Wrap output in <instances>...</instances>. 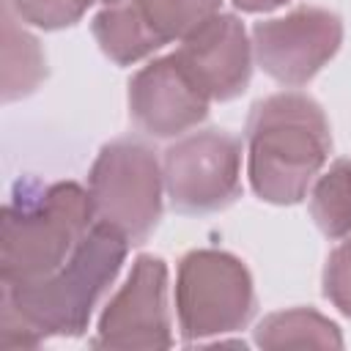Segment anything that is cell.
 I'll return each instance as SVG.
<instances>
[{"label":"cell","instance_id":"obj_1","mask_svg":"<svg viewBox=\"0 0 351 351\" xmlns=\"http://www.w3.org/2000/svg\"><path fill=\"white\" fill-rule=\"evenodd\" d=\"M126 252L129 241L121 233L93 222L60 269L33 282H3V348H33L49 335H82L93 310L115 282Z\"/></svg>","mask_w":351,"mask_h":351},{"label":"cell","instance_id":"obj_2","mask_svg":"<svg viewBox=\"0 0 351 351\" xmlns=\"http://www.w3.org/2000/svg\"><path fill=\"white\" fill-rule=\"evenodd\" d=\"M332 151L329 121L299 90L271 93L247 118V176L255 195L274 206L299 203Z\"/></svg>","mask_w":351,"mask_h":351},{"label":"cell","instance_id":"obj_3","mask_svg":"<svg viewBox=\"0 0 351 351\" xmlns=\"http://www.w3.org/2000/svg\"><path fill=\"white\" fill-rule=\"evenodd\" d=\"M88 189L74 181H16L3 206L0 277L5 285L33 282L60 269L93 228Z\"/></svg>","mask_w":351,"mask_h":351},{"label":"cell","instance_id":"obj_4","mask_svg":"<svg viewBox=\"0 0 351 351\" xmlns=\"http://www.w3.org/2000/svg\"><path fill=\"white\" fill-rule=\"evenodd\" d=\"M93 219L121 233L129 244H143L162 219L165 173L143 140L121 137L93 159L88 173Z\"/></svg>","mask_w":351,"mask_h":351},{"label":"cell","instance_id":"obj_5","mask_svg":"<svg viewBox=\"0 0 351 351\" xmlns=\"http://www.w3.org/2000/svg\"><path fill=\"white\" fill-rule=\"evenodd\" d=\"M255 313L247 266L225 250H192L176 271V315L186 343L244 329Z\"/></svg>","mask_w":351,"mask_h":351},{"label":"cell","instance_id":"obj_6","mask_svg":"<svg viewBox=\"0 0 351 351\" xmlns=\"http://www.w3.org/2000/svg\"><path fill=\"white\" fill-rule=\"evenodd\" d=\"M165 192L181 214H214L241 192V140L225 129L181 134L162 156Z\"/></svg>","mask_w":351,"mask_h":351},{"label":"cell","instance_id":"obj_7","mask_svg":"<svg viewBox=\"0 0 351 351\" xmlns=\"http://www.w3.org/2000/svg\"><path fill=\"white\" fill-rule=\"evenodd\" d=\"M343 22L335 11L299 5L285 16L261 19L252 27L255 63L280 85H307L340 49Z\"/></svg>","mask_w":351,"mask_h":351},{"label":"cell","instance_id":"obj_8","mask_svg":"<svg viewBox=\"0 0 351 351\" xmlns=\"http://www.w3.org/2000/svg\"><path fill=\"white\" fill-rule=\"evenodd\" d=\"M93 346L101 348H170L167 263L156 255H137L126 282L99 315Z\"/></svg>","mask_w":351,"mask_h":351},{"label":"cell","instance_id":"obj_9","mask_svg":"<svg viewBox=\"0 0 351 351\" xmlns=\"http://www.w3.org/2000/svg\"><path fill=\"white\" fill-rule=\"evenodd\" d=\"M208 96L192 82L176 52L145 63L129 80V115L151 137H181L208 115Z\"/></svg>","mask_w":351,"mask_h":351},{"label":"cell","instance_id":"obj_10","mask_svg":"<svg viewBox=\"0 0 351 351\" xmlns=\"http://www.w3.org/2000/svg\"><path fill=\"white\" fill-rule=\"evenodd\" d=\"M176 58L211 101H228L250 85L255 52L241 19L219 11L181 41Z\"/></svg>","mask_w":351,"mask_h":351},{"label":"cell","instance_id":"obj_11","mask_svg":"<svg viewBox=\"0 0 351 351\" xmlns=\"http://www.w3.org/2000/svg\"><path fill=\"white\" fill-rule=\"evenodd\" d=\"M90 27L99 41V49L118 66H132L154 55L159 47H165L156 38V33L145 25V19L140 16L132 0H118V3L104 5L93 16Z\"/></svg>","mask_w":351,"mask_h":351},{"label":"cell","instance_id":"obj_12","mask_svg":"<svg viewBox=\"0 0 351 351\" xmlns=\"http://www.w3.org/2000/svg\"><path fill=\"white\" fill-rule=\"evenodd\" d=\"M261 348H343V335L335 321L310 310L293 307L266 315L255 329Z\"/></svg>","mask_w":351,"mask_h":351},{"label":"cell","instance_id":"obj_13","mask_svg":"<svg viewBox=\"0 0 351 351\" xmlns=\"http://www.w3.org/2000/svg\"><path fill=\"white\" fill-rule=\"evenodd\" d=\"M47 74L44 52L38 41L14 22V11L3 14V99L14 101L38 88Z\"/></svg>","mask_w":351,"mask_h":351},{"label":"cell","instance_id":"obj_14","mask_svg":"<svg viewBox=\"0 0 351 351\" xmlns=\"http://www.w3.org/2000/svg\"><path fill=\"white\" fill-rule=\"evenodd\" d=\"M310 214L326 239H351V159H335L315 178Z\"/></svg>","mask_w":351,"mask_h":351},{"label":"cell","instance_id":"obj_15","mask_svg":"<svg viewBox=\"0 0 351 351\" xmlns=\"http://www.w3.org/2000/svg\"><path fill=\"white\" fill-rule=\"evenodd\" d=\"M162 44L184 41L206 19L219 14L222 0H132Z\"/></svg>","mask_w":351,"mask_h":351},{"label":"cell","instance_id":"obj_16","mask_svg":"<svg viewBox=\"0 0 351 351\" xmlns=\"http://www.w3.org/2000/svg\"><path fill=\"white\" fill-rule=\"evenodd\" d=\"M8 8L16 19L44 30L71 27L85 14V8L77 0H8Z\"/></svg>","mask_w":351,"mask_h":351},{"label":"cell","instance_id":"obj_17","mask_svg":"<svg viewBox=\"0 0 351 351\" xmlns=\"http://www.w3.org/2000/svg\"><path fill=\"white\" fill-rule=\"evenodd\" d=\"M324 296L351 318V239L337 244L324 266Z\"/></svg>","mask_w":351,"mask_h":351},{"label":"cell","instance_id":"obj_18","mask_svg":"<svg viewBox=\"0 0 351 351\" xmlns=\"http://www.w3.org/2000/svg\"><path fill=\"white\" fill-rule=\"evenodd\" d=\"M236 8L241 11H250V14H261V11H271V8H280L285 5L288 0H230Z\"/></svg>","mask_w":351,"mask_h":351},{"label":"cell","instance_id":"obj_19","mask_svg":"<svg viewBox=\"0 0 351 351\" xmlns=\"http://www.w3.org/2000/svg\"><path fill=\"white\" fill-rule=\"evenodd\" d=\"M82 8H90L93 3H104V5H110V3H118V0H77Z\"/></svg>","mask_w":351,"mask_h":351}]
</instances>
